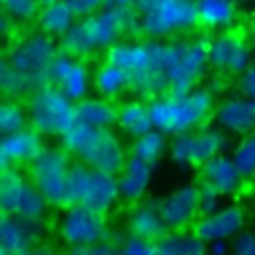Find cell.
<instances>
[{"label": "cell", "instance_id": "1", "mask_svg": "<svg viewBox=\"0 0 255 255\" xmlns=\"http://www.w3.org/2000/svg\"><path fill=\"white\" fill-rule=\"evenodd\" d=\"M137 32H141L139 12L133 0H116L110 6L76 20V24L60 38L58 48L76 58H90Z\"/></svg>", "mask_w": 255, "mask_h": 255}, {"label": "cell", "instance_id": "2", "mask_svg": "<svg viewBox=\"0 0 255 255\" xmlns=\"http://www.w3.org/2000/svg\"><path fill=\"white\" fill-rule=\"evenodd\" d=\"M106 60L116 62L129 74V92L149 100L167 92L161 68V40H120L106 50Z\"/></svg>", "mask_w": 255, "mask_h": 255}, {"label": "cell", "instance_id": "3", "mask_svg": "<svg viewBox=\"0 0 255 255\" xmlns=\"http://www.w3.org/2000/svg\"><path fill=\"white\" fill-rule=\"evenodd\" d=\"M153 126L167 135H177L209 122L215 112V92L193 88L189 92H165L149 100Z\"/></svg>", "mask_w": 255, "mask_h": 255}, {"label": "cell", "instance_id": "4", "mask_svg": "<svg viewBox=\"0 0 255 255\" xmlns=\"http://www.w3.org/2000/svg\"><path fill=\"white\" fill-rule=\"evenodd\" d=\"M62 145L86 165L116 175L128 161L126 147L122 139L112 131V128H94L76 122L62 135Z\"/></svg>", "mask_w": 255, "mask_h": 255}, {"label": "cell", "instance_id": "5", "mask_svg": "<svg viewBox=\"0 0 255 255\" xmlns=\"http://www.w3.org/2000/svg\"><path fill=\"white\" fill-rule=\"evenodd\" d=\"M161 68L167 92H189L197 88L199 80L209 68V40L205 38H177L161 40Z\"/></svg>", "mask_w": 255, "mask_h": 255}, {"label": "cell", "instance_id": "6", "mask_svg": "<svg viewBox=\"0 0 255 255\" xmlns=\"http://www.w3.org/2000/svg\"><path fill=\"white\" fill-rule=\"evenodd\" d=\"M133 4L141 34L147 38L165 40L199 26L195 0H133Z\"/></svg>", "mask_w": 255, "mask_h": 255}, {"label": "cell", "instance_id": "7", "mask_svg": "<svg viewBox=\"0 0 255 255\" xmlns=\"http://www.w3.org/2000/svg\"><path fill=\"white\" fill-rule=\"evenodd\" d=\"M26 108L30 126L36 128L42 135L62 137L78 122L76 102L52 82L32 92Z\"/></svg>", "mask_w": 255, "mask_h": 255}, {"label": "cell", "instance_id": "8", "mask_svg": "<svg viewBox=\"0 0 255 255\" xmlns=\"http://www.w3.org/2000/svg\"><path fill=\"white\" fill-rule=\"evenodd\" d=\"M58 52L60 48L54 44L52 36L36 32L16 40L6 54V60L26 78L30 90L36 92L38 88L50 84V72Z\"/></svg>", "mask_w": 255, "mask_h": 255}, {"label": "cell", "instance_id": "9", "mask_svg": "<svg viewBox=\"0 0 255 255\" xmlns=\"http://www.w3.org/2000/svg\"><path fill=\"white\" fill-rule=\"evenodd\" d=\"M72 153L64 147H44L30 163L28 177L44 193L52 207H68V173Z\"/></svg>", "mask_w": 255, "mask_h": 255}, {"label": "cell", "instance_id": "10", "mask_svg": "<svg viewBox=\"0 0 255 255\" xmlns=\"http://www.w3.org/2000/svg\"><path fill=\"white\" fill-rule=\"evenodd\" d=\"M48 199L34 185V181L18 171V167H4L0 177V207L2 213L24 219H44Z\"/></svg>", "mask_w": 255, "mask_h": 255}, {"label": "cell", "instance_id": "11", "mask_svg": "<svg viewBox=\"0 0 255 255\" xmlns=\"http://www.w3.org/2000/svg\"><path fill=\"white\" fill-rule=\"evenodd\" d=\"M227 131L217 128H195L177 135H171L169 157L179 167H201L207 159L221 153L227 145Z\"/></svg>", "mask_w": 255, "mask_h": 255}, {"label": "cell", "instance_id": "12", "mask_svg": "<svg viewBox=\"0 0 255 255\" xmlns=\"http://www.w3.org/2000/svg\"><path fill=\"white\" fill-rule=\"evenodd\" d=\"M58 235L70 249L94 245L110 235L106 213H100L82 203L70 205L58 221Z\"/></svg>", "mask_w": 255, "mask_h": 255}, {"label": "cell", "instance_id": "13", "mask_svg": "<svg viewBox=\"0 0 255 255\" xmlns=\"http://www.w3.org/2000/svg\"><path fill=\"white\" fill-rule=\"evenodd\" d=\"M253 44L241 30H223L209 40V66L221 76H241L253 62Z\"/></svg>", "mask_w": 255, "mask_h": 255}, {"label": "cell", "instance_id": "14", "mask_svg": "<svg viewBox=\"0 0 255 255\" xmlns=\"http://www.w3.org/2000/svg\"><path fill=\"white\" fill-rule=\"evenodd\" d=\"M44 219H24L18 215L2 213L0 219V255H32L44 243Z\"/></svg>", "mask_w": 255, "mask_h": 255}, {"label": "cell", "instance_id": "15", "mask_svg": "<svg viewBox=\"0 0 255 255\" xmlns=\"http://www.w3.org/2000/svg\"><path fill=\"white\" fill-rule=\"evenodd\" d=\"M92 78H94V72H90L86 58H76L66 52H58V56L54 58L50 82L58 86L74 102L88 98L90 88H94Z\"/></svg>", "mask_w": 255, "mask_h": 255}, {"label": "cell", "instance_id": "16", "mask_svg": "<svg viewBox=\"0 0 255 255\" xmlns=\"http://www.w3.org/2000/svg\"><path fill=\"white\" fill-rule=\"evenodd\" d=\"M159 211L169 229H189L199 219V185H179L159 201Z\"/></svg>", "mask_w": 255, "mask_h": 255}, {"label": "cell", "instance_id": "17", "mask_svg": "<svg viewBox=\"0 0 255 255\" xmlns=\"http://www.w3.org/2000/svg\"><path fill=\"white\" fill-rule=\"evenodd\" d=\"M215 124L233 135H247L255 131V98L247 94H235L215 104Z\"/></svg>", "mask_w": 255, "mask_h": 255}, {"label": "cell", "instance_id": "18", "mask_svg": "<svg viewBox=\"0 0 255 255\" xmlns=\"http://www.w3.org/2000/svg\"><path fill=\"white\" fill-rule=\"evenodd\" d=\"M245 227V211L231 203L225 207H219L217 211L209 215H199V219L193 225V231L205 241H217V239H227L231 241L239 231Z\"/></svg>", "mask_w": 255, "mask_h": 255}, {"label": "cell", "instance_id": "19", "mask_svg": "<svg viewBox=\"0 0 255 255\" xmlns=\"http://www.w3.org/2000/svg\"><path fill=\"white\" fill-rule=\"evenodd\" d=\"M44 147L46 145L42 141V133L32 126H28L24 129H18L14 133L2 135V141H0V163H2V169L4 167L28 165Z\"/></svg>", "mask_w": 255, "mask_h": 255}, {"label": "cell", "instance_id": "20", "mask_svg": "<svg viewBox=\"0 0 255 255\" xmlns=\"http://www.w3.org/2000/svg\"><path fill=\"white\" fill-rule=\"evenodd\" d=\"M199 179L203 183H209L211 187H215L221 195H233L241 189L245 177L237 169L233 157L225 155L221 151V153L213 155L211 159H207L199 167Z\"/></svg>", "mask_w": 255, "mask_h": 255}, {"label": "cell", "instance_id": "21", "mask_svg": "<svg viewBox=\"0 0 255 255\" xmlns=\"http://www.w3.org/2000/svg\"><path fill=\"white\" fill-rule=\"evenodd\" d=\"M151 177H153V165L135 157V155H129L126 165L118 173L120 199L124 203H129V205L141 201L149 189Z\"/></svg>", "mask_w": 255, "mask_h": 255}, {"label": "cell", "instance_id": "22", "mask_svg": "<svg viewBox=\"0 0 255 255\" xmlns=\"http://www.w3.org/2000/svg\"><path fill=\"white\" fill-rule=\"evenodd\" d=\"M118 199H120L118 175L92 167L80 203L86 205V207H92V209H96L100 213H108V211L114 209Z\"/></svg>", "mask_w": 255, "mask_h": 255}, {"label": "cell", "instance_id": "23", "mask_svg": "<svg viewBox=\"0 0 255 255\" xmlns=\"http://www.w3.org/2000/svg\"><path fill=\"white\" fill-rule=\"evenodd\" d=\"M128 231L131 235H137L149 241H159L169 231V227L165 225L161 217L159 203L149 201V199H141L133 203L128 215Z\"/></svg>", "mask_w": 255, "mask_h": 255}, {"label": "cell", "instance_id": "24", "mask_svg": "<svg viewBox=\"0 0 255 255\" xmlns=\"http://www.w3.org/2000/svg\"><path fill=\"white\" fill-rule=\"evenodd\" d=\"M76 18L78 16L68 0H54L50 4H42L36 16V22H38L40 32L52 38H62L76 24Z\"/></svg>", "mask_w": 255, "mask_h": 255}, {"label": "cell", "instance_id": "25", "mask_svg": "<svg viewBox=\"0 0 255 255\" xmlns=\"http://www.w3.org/2000/svg\"><path fill=\"white\" fill-rule=\"evenodd\" d=\"M116 126L122 129V133L129 137H139L141 133L149 131L153 126L151 108L143 100H128L118 106V122Z\"/></svg>", "mask_w": 255, "mask_h": 255}, {"label": "cell", "instance_id": "26", "mask_svg": "<svg viewBox=\"0 0 255 255\" xmlns=\"http://www.w3.org/2000/svg\"><path fill=\"white\" fill-rule=\"evenodd\" d=\"M197 24L205 30H227L237 20L235 0H195Z\"/></svg>", "mask_w": 255, "mask_h": 255}, {"label": "cell", "instance_id": "27", "mask_svg": "<svg viewBox=\"0 0 255 255\" xmlns=\"http://www.w3.org/2000/svg\"><path fill=\"white\" fill-rule=\"evenodd\" d=\"M92 82L98 96H104L108 100H118L129 90V74L122 66L110 60H104L102 64H98V68L94 70Z\"/></svg>", "mask_w": 255, "mask_h": 255}, {"label": "cell", "instance_id": "28", "mask_svg": "<svg viewBox=\"0 0 255 255\" xmlns=\"http://www.w3.org/2000/svg\"><path fill=\"white\" fill-rule=\"evenodd\" d=\"M76 114L78 122L94 128H112L118 122V106L114 104V100H108L104 96H88L76 102Z\"/></svg>", "mask_w": 255, "mask_h": 255}, {"label": "cell", "instance_id": "29", "mask_svg": "<svg viewBox=\"0 0 255 255\" xmlns=\"http://www.w3.org/2000/svg\"><path fill=\"white\" fill-rule=\"evenodd\" d=\"M161 255H199L207 251V243L195 233L187 229H169L157 241Z\"/></svg>", "mask_w": 255, "mask_h": 255}, {"label": "cell", "instance_id": "30", "mask_svg": "<svg viewBox=\"0 0 255 255\" xmlns=\"http://www.w3.org/2000/svg\"><path fill=\"white\" fill-rule=\"evenodd\" d=\"M165 151H169V141H167V133L157 129V128H151L149 131L141 133L139 137H133V143H131V155L155 165L163 155Z\"/></svg>", "mask_w": 255, "mask_h": 255}, {"label": "cell", "instance_id": "31", "mask_svg": "<svg viewBox=\"0 0 255 255\" xmlns=\"http://www.w3.org/2000/svg\"><path fill=\"white\" fill-rule=\"evenodd\" d=\"M30 126L28 108H24L16 98H6L0 108V131L2 135L14 133Z\"/></svg>", "mask_w": 255, "mask_h": 255}, {"label": "cell", "instance_id": "32", "mask_svg": "<svg viewBox=\"0 0 255 255\" xmlns=\"http://www.w3.org/2000/svg\"><path fill=\"white\" fill-rule=\"evenodd\" d=\"M0 86L6 98H22V96H30L32 90L26 82V78L4 58L2 66H0Z\"/></svg>", "mask_w": 255, "mask_h": 255}, {"label": "cell", "instance_id": "33", "mask_svg": "<svg viewBox=\"0 0 255 255\" xmlns=\"http://www.w3.org/2000/svg\"><path fill=\"white\" fill-rule=\"evenodd\" d=\"M231 157L245 179L255 175V131L241 135L239 143L233 147Z\"/></svg>", "mask_w": 255, "mask_h": 255}, {"label": "cell", "instance_id": "34", "mask_svg": "<svg viewBox=\"0 0 255 255\" xmlns=\"http://www.w3.org/2000/svg\"><path fill=\"white\" fill-rule=\"evenodd\" d=\"M90 171H92V167L86 165L80 159L72 163L70 173H68V207L70 205H78L82 201V195H84Z\"/></svg>", "mask_w": 255, "mask_h": 255}, {"label": "cell", "instance_id": "35", "mask_svg": "<svg viewBox=\"0 0 255 255\" xmlns=\"http://www.w3.org/2000/svg\"><path fill=\"white\" fill-rule=\"evenodd\" d=\"M42 6V0H2V8L6 14H10L14 20H32L38 16Z\"/></svg>", "mask_w": 255, "mask_h": 255}, {"label": "cell", "instance_id": "36", "mask_svg": "<svg viewBox=\"0 0 255 255\" xmlns=\"http://www.w3.org/2000/svg\"><path fill=\"white\" fill-rule=\"evenodd\" d=\"M120 253L124 255H153L159 253L157 241H149L137 235H122L120 239Z\"/></svg>", "mask_w": 255, "mask_h": 255}, {"label": "cell", "instance_id": "37", "mask_svg": "<svg viewBox=\"0 0 255 255\" xmlns=\"http://www.w3.org/2000/svg\"><path fill=\"white\" fill-rule=\"evenodd\" d=\"M221 193L211 187L209 183H199V215H209L219 209L221 205Z\"/></svg>", "mask_w": 255, "mask_h": 255}, {"label": "cell", "instance_id": "38", "mask_svg": "<svg viewBox=\"0 0 255 255\" xmlns=\"http://www.w3.org/2000/svg\"><path fill=\"white\" fill-rule=\"evenodd\" d=\"M231 251L237 255H255V231H239L231 239Z\"/></svg>", "mask_w": 255, "mask_h": 255}, {"label": "cell", "instance_id": "39", "mask_svg": "<svg viewBox=\"0 0 255 255\" xmlns=\"http://www.w3.org/2000/svg\"><path fill=\"white\" fill-rule=\"evenodd\" d=\"M68 2H70V6L74 8L76 16H78V18H84V16H90V14H94V12H98V10L106 8V6H110V4L116 2V0H68Z\"/></svg>", "mask_w": 255, "mask_h": 255}, {"label": "cell", "instance_id": "40", "mask_svg": "<svg viewBox=\"0 0 255 255\" xmlns=\"http://www.w3.org/2000/svg\"><path fill=\"white\" fill-rule=\"evenodd\" d=\"M239 86H241V92H243V94L255 98V64H251V66L241 74Z\"/></svg>", "mask_w": 255, "mask_h": 255}, {"label": "cell", "instance_id": "41", "mask_svg": "<svg viewBox=\"0 0 255 255\" xmlns=\"http://www.w3.org/2000/svg\"><path fill=\"white\" fill-rule=\"evenodd\" d=\"M207 251H211V253H227V251H231V243L227 239H217V241L207 243Z\"/></svg>", "mask_w": 255, "mask_h": 255}, {"label": "cell", "instance_id": "42", "mask_svg": "<svg viewBox=\"0 0 255 255\" xmlns=\"http://www.w3.org/2000/svg\"><path fill=\"white\" fill-rule=\"evenodd\" d=\"M249 38H251V44H253V48H255V22H253L251 28H249Z\"/></svg>", "mask_w": 255, "mask_h": 255}, {"label": "cell", "instance_id": "43", "mask_svg": "<svg viewBox=\"0 0 255 255\" xmlns=\"http://www.w3.org/2000/svg\"><path fill=\"white\" fill-rule=\"evenodd\" d=\"M50 2H54V0H42V4H50Z\"/></svg>", "mask_w": 255, "mask_h": 255}, {"label": "cell", "instance_id": "44", "mask_svg": "<svg viewBox=\"0 0 255 255\" xmlns=\"http://www.w3.org/2000/svg\"><path fill=\"white\" fill-rule=\"evenodd\" d=\"M235 2H239V4H243V2H249V0H235Z\"/></svg>", "mask_w": 255, "mask_h": 255}]
</instances>
